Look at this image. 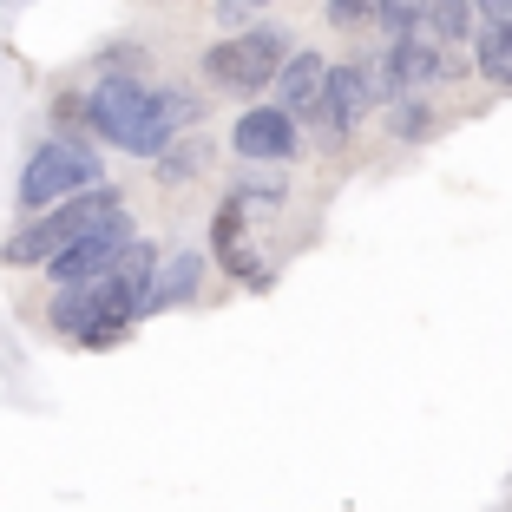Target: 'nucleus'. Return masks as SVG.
I'll return each mask as SVG.
<instances>
[{
    "label": "nucleus",
    "mask_w": 512,
    "mask_h": 512,
    "mask_svg": "<svg viewBox=\"0 0 512 512\" xmlns=\"http://www.w3.org/2000/svg\"><path fill=\"white\" fill-rule=\"evenodd\" d=\"M151 276H158V250L132 237L119 256H112L106 276H92L86 289H60V296H53V329L73 335V342H86V348L119 342V335L145 316Z\"/></svg>",
    "instance_id": "nucleus-1"
},
{
    "label": "nucleus",
    "mask_w": 512,
    "mask_h": 512,
    "mask_svg": "<svg viewBox=\"0 0 512 512\" xmlns=\"http://www.w3.org/2000/svg\"><path fill=\"white\" fill-rule=\"evenodd\" d=\"M86 125L132 158H158V151H171L184 125H197V99L191 92H151L132 73H106L86 99Z\"/></svg>",
    "instance_id": "nucleus-2"
},
{
    "label": "nucleus",
    "mask_w": 512,
    "mask_h": 512,
    "mask_svg": "<svg viewBox=\"0 0 512 512\" xmlns=\"http://www.w3.org/2000/svg\"><path fill=\"white\" fill-rule=\"evenodd\" d=\"M119 211H125V197L112 191V184H99V191H86V197H66V204L40 211L33 224H20L14 237L0 243V256H7L14 270H27V263H53L60 250H73L79 237H92V230H99V224H112Z\"/></svg>",
    "instance_id": "nucleus-3"
},
{
    "label": "nucleus",
    "mask_w": 512,
    "mask_h": 512,
    "mask_svg": "<svg viewBox=\"0 0 512 512\" xmlns=\"http://www.w3.org/2000/svg\"><path fill=\"white\" fill-rule=\"evenodd\" d=\"M86 191H99V158L79 138H46L20 171V204L27 211H53V204L86 197Z\"/></svg>",
    "instance_id": "nucleus-4"
},
{
    "label": "nucleus",
    "mask_w": 512,
    "mask_h": 512,
    "mask_svg": "<svg viewBox=\"0 0 512 512\" xmlns=\"http://www.w3.org/2000/svg\"><path fill=\"white\" fill-rule=\"evenodd\" d=\"M283 60H289L283 33L250 27V33H237V40H217L211 53H204V73H211V86H224V92H263V86H276Z\"/></svg>",
    "instance_id": "nucleus-5"
},
{
    "label": "nucleus",
    "mask_w": 512,
    "mask_h": 512,
    "mask_svg": "<svg viewBox=\"0 0 512 512\" xmlns=\"http://www.w3.org/2000/svg\"><path fill=\"white\" fill-rule=\"evenodd\" d=\"M375 99H388V92H381V66L375 60H342V66H329V79H322L329 138H348L355 125L368 119V106H375Z\"/></svg>",
    "instance_id": "nucleus-6"
},
{
    "label": "nucleus",
    "mask_w": 512,
    "mask_h": 512,
    "mask_svg": "<svg viewBox=\"0 0 512 512\" xmlns=\"http://www.w3.org/2000/svg\"><path fill=\"white\" fill-rule=\"evenodd\" d=\"M125 243H132V217L119 211L112 224H99L92 237H79L73 250H60L53 263H46V270H53V283H60V289H86L92 276H106V270H112V256H119Z\"/></svg>",
    "instance_id": "nucleus-7"
},
{
    "label": "nucleus",
    "mask_w": 512,
    "mask_h": 512,
    "mask_svg": "<svg viewBox=\"0 0 512 512\" xmlns=\"http://www.w3.org/2000/svg\"><path fill=\"white\" fill-rule=\"evenodd\" d=\"M375 66H381V92H388V99H407V92L434 86L440 73H460L447 46L421 40V33H414V40H394V46H388V60H375Z\"/></svg>",
    "instance_id": "nucleus-8"
},
{
    "label": "nucleus",
    "mask_w": 512,
    "mask_h": 512,
    "mask_svg": "<svg viewBox=\"0 0 512 512\" xmlns=\"http://www.w3.org/2000/svg\"><path fill=\"white\" fill-rule=\"evenodd\" d=\"M230 145H237V158H256V165H283V158H296V119L276 106H256L237 119V132H230Z\"/></svg>",
    "instance_id": "nucleus-9"
},
{
    "label": "nucleus",
    "mask_w": 512,
    "mask_h": 512,
    "mask_svg": "<svg viewBox=\"0 0 512 512\" xmlns=\"http://www.w3.org/2000/svg\"><path fill=\"white\" fill-rule=\"evenodd\" d=\"M322 79H329V60H322V53H289L283 73H276V92H283L276 112H289V119L322 112Z\"/></svg>",
    "instance_id": "nucleus-10"
},
{
    "label": "nucleus",
    "mask_w": 512,
    "mask_h": 512,
    "mask_svg": "<svg viewBox=\"0 0 512 512\" xmlns=\"http://www.w3.org/2000/svg\"><path fill=\"white\" fill-rule=\"evenodd\" d=\"M211 243H217V256H224V270H230V276H250V283H263V263H256L250 243H243V204H237V197H230L224 211H217Z\"/></svg>",
    "instance_id": "nucleus-11"
},
{
    "label": "nucleus",
    "mask_w": 512,
    "mask_h": 512,
    "mask_svg": "<svg viewBox=\"0 0 512 512\" xmlns=\"http://www.w3.org/2000/svg\"><path fill=\"white\" fill-rule=\"evenodd\" d=\"M197 276H204V256H197V250H178L171 263H158V276H151V296H145V309H171V302L197 296Z\"/></svg>",
    "instance_id": "nucleus-12"
},
{
    "label": "nucleus",
    "mask_w": 512,
    "mask_h": 512,
    "mask_svg": "<svg viewBox=\"0 0 512 512\" xmlns=\"http://www.w3.org/2000/svg\"><path fill=\"white\" fill-rule=\"evenodd\" d=\"M473 66H480V79H493V86L512 92V27H486L480 40H473Z\"/></svg>",
    "instance_id": "nucleus-13"
},
{
    "label": "nucleus",
    "mask_w": 512,
    "mask_h": 512,
    "mask_svg": "<svg viewBox=\"0 0 512 512\" xmlns=\"http://www.w3.org/2000/svg\"><path fill=\"white\" fill-rule=\"evenodd\" d=\"M421 20L453 46V40H467V33H473V0H427V14H421Z\"/></svg>",
    "instance_id": "nucleus-14"
},
{
    "label": "nucleus",
    "mask_w": 512,
    "mask_h": 512,
    "mask_svg": "<svg viewBox=\"0 0 512 512\" xmlns=\"http://www.w3.org/2000/svg\"><path fill=\"white\" fill-rule=\"evenodd\" d=\"M394 138H407V145H421V138H434V106H421V99H401L388 119Z\"/></svg>",
    "instance_id": "nucleus-15"
},
{
    "label": "nucleus",
    "mask_w": 512,
    "mask_h": 512,
    "mask_svg": "<svg viewBox=\"0 0 512 512\" xmlns=\"http://www.w3.org/2000/svg\"><path fill=\"white\" fill-rule=\"evenodd\" d=\"M381 7H388V0H329V27H342V33L381 27Z\"/></svg>",
    "instance_id": "nucleus-16"
},
{
    "label": "nucleus",
    "mask_w": 512,
    "mask_h": 512,
    "mask_svg": "<svg viewBox=\"0 0 512 512\" xmlns=\"http://www.w3.org/2000/svg\"><path fill=\"white\" fill-rule=\"evenodd\" d=\"M204 171V145H178V151H158V178L165 184H184Z\"/></svg>",
    "instance_id": "nucleus-17"
},
{
    "label": "nucleus",
    "mask_w": 512,
    "mask_h": 512,
    "mask_svg": "<svg viewBox=\"0 0 512 512\" xmlns=\"http://www.w3.org/2000/svg\"><path fill=\"white\" fill-rule=\"evenodd\" d=\"M421 7H427V0H388V7H381V27H388L394 40H414V20H421Z\"/></svg>",
    "instance_id": "nucleus-18"
},
{
    "label": "nucleus",
    "mask_w": 512,
    "mask_h": 512,
    "mask_svg": "<svg viewBox=\"0 0 512 512\" xmlns=\"http://www.w3.org/2000/svg\"><path fill=\"white\" fill-rule=\"evenodd\" d=\"M473 14H486L493 27H512V0H473Z\"/></svg>",
    "instance_id": "nucleus-19"
},
{
    "label": "nucleus",
    "mask_w": 512,
    "mask_h": 512,
    "mask_svg": "<svg viewBox=\"0 0 512 512\" xmlns=\"http://www.w3.org/2000/svg\"><path fill=\"white\" fill-rule=\"evenodd\" d=\"M250 7H263V0H217V20L237 27V20H250Z\"/></svg>",
    "instance_id": "nucleus-20"
}]
</instances>
